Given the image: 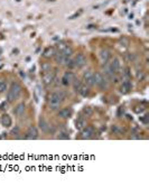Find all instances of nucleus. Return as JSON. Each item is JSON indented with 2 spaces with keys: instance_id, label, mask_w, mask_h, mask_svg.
<instances>
[{
  "instance_id": "obj_25",
  "label": "nucleus",
  "mask_w": 149,
  "mask_h": 196,
  "mask_svg": "<svg viewBox=\"0 0 149 196\" xmlns=\"http://www.w3.org/2000/svg\"><path fill=\"white\" fill-rule=\"evenodd\" d=\"M51 64H48V63H45V64H43L42 65V70H43V72H49L51 71Z\"/></svg>"
},
{
  "instance_id": "obj_27",
  "label": "nucleus",
  "mask_w": 149,
  "mask_h": 196,
  "mask_svg": "<svg viewBox=\"0 0 149 196\" xmlns=\"http://www.w3.org/2000/svg\"><path fill=\"white\" fill-rule=\"evenodd\" d=\"M144 76H145V75H144V73H142V72H140V73L138 72V73H137V77H138L139 80H142V79H144Z\"/></svg>"
},
{
  "instance_id": "obj_24",
  "label": "nucleus",
  "mask_w": 149,
  "mask_h": 196,
  "mask_svg": "<svg viewBox=\"0 0 149 196\" xmlns=\"http://www.w3.org/2000/svg\"><path fill=\"white\" fill-rule=\"evenodd\" d=\"M66 47H67V45H66L65 43H63V42H61V43L57 44V48H58V51H60V52H63V51H64Z\"/></svg>"
},
{
  "instance_id": "obj_3",
  "label": "nucleus",
  "mask_w": 149,
  "mask_h": 196,
  "mask_svg": "<svg viewBox=\"0 0 149 196\" xmlns=\"http://www.w3.org/2000/svg\"><path fill=\"white\" fill-rule=\"evenodd\" d=\"M94 84L100 87V89H102V90L108 89V81H107L106 77L103 76L101 73H99V72L94 74Z\"/></svg>"
},
{
  "instance_id": "obj_4",
  "label": "nucleus",
  "mask_w": 149,
  "mask_h": 196,
  "mask_svg": "<svg viewBox=\"0 0 149 196\" xmlns=\"http://www.w3.org/2000/svg\"><path fill=\"white\" fill-rule=\"evenodd\" d=\"M83 80L85 82V84L87 86H91V85L94 84V73H93L91 70L87 71L85 73L83 74Z\"/></svg>"
},
{
  "instance_id": "obj_5",
  "label": "nucleus",
  "mask_w": 149,
  "mask_h": 196,
  "mask_svg": "<svg viewBox=\"0 0 149 196\" xmlns=\"http://www.w3.org/2000/svg\"><path fill=\"white\" fill-rule=\"evenodd\" d=\"M38 137V131L36 127H29L26 132V136L25 138L28 139V140H33V139H36Z\"/></svg>"
},
{
  "instance_id": "obj_29",
  "label": "nucleus",
  "mask_w": 149,
  "mask_h": 196,
  "mask_svg": "<svg viewBox=\"0 0 149 196\" xmlns=\"http://www.w3.org/2000/svg\"><path fill=\"white\" fill-rule=\"evenodd\" d=\"M0 82H1V80H0Z\"/></svg>"
},
{
  "instance_id": "obj_15",
  "label": "nucleus",
  "mask_w": 149,
  "mask_h": 196,
  "mask_svg": "<svg viewBox=\"0 0 149 196\" xmlns=\"http://www.w3.org/2000/svg\"><path fill=\"white\" fill-rule=\"evenodd\" d=\"M0 122H1V125H3V127H6V128H8V127H10L11 125V118L9 117L8 115H3L2 117H1V119H0Z\"/></svg>"
},
{
  "instance_id": "obj_16",
  "label": "nucleus",
  "mask_w": 149,
  "mask_h": 196,
  "mask_svg": "<svg viewBox=\"0 0 149 196\" xmlns=\"http://www.w3.org/2000/svg\"><path fill=\"white\" fill-rule=\"evenodd\" d=\"M71 115H72V109H70V108L62 109L58 112V115H60L61 118H63V119H67L68 117H71Z\"/></svg>"
},
{
  "instance_id": "obj_13",
  "label": "nucleus",
  "mask_w": 149,
  "mask_h": 196,
  "mask_svg": "<svg viewBox=\"0 0 149 196\" xmlns=\"http://www.w3.org/2000/svg\"><path fill=\"white\" fill-rule=\"evenodd\" d=\"M99 56H100L101 63H102V64H106V63H108L109 58H110V52H109L108 49H101Z\"/></svg>"
},
{
  "instance_id": "obj_21",
  "label": "nucleus",
  "mask_w": 149,
  "mask_h": 196,
  "mask_svg": "<svg viewBox=\"0 0 149 196\" xmlns=\"http://www.w3.org/2000/svg\"><path fill=\"white\" fill-rule=\"evenodd\" d=\"M72 83H73V87H74V90H75L76 92H77V91H79V89H80V87H81V85H82V82L80 81V80L74 79Z\"/></svg>"
},
{
  "instance_id": "obj_14",
  "label": "nucleus",
  "mask_w": 149,
  "mask_h": 196,
  "mask_svg": "<svg viewBox=\"0 0 149 196\" xmlns=\"http://www.w3.org/2000/svg\"><path fill=\"white\" fill-rule=\"evenodd\" d=\"M25 109H26V106H25L24 103L18 104V105H17L16 108H15V110H14L15 115H16V117H22V115H24Z\"/></svg>"
},
{
  "instance_id": "obj_22",
  "label": "nucleus",
  "mask_w": 149,
  "mask_h": 196,
  "mask_svg": "<svg viewBox=\"0 0 149 196\" xmlns=\"http://www.w3.org/2000/svg\"><path fill=\"white\" fill-rule=\"evenodd\" d=\"M39 127H41L42 130H44V131L48 130V123H47L44 119H42L41 121H39Z\"/></svg>"
},
{
  "instance_id": "obj_2",
  "label": "nucleus",
  "mask_w": 149,
  "mask_h": 196,
  "mask_svg": "<svg viewBox=\"0 0 149 196\" xmlns=\"http://www.w3.org/2000/svg\"><path fill=\"white\" fill-rule=\"evenodd\" d=\"M22 93V86L18 83H12L10 85L8 93H7V101L8 102H12V101L17 100Z\"/></svg>"
},
{
  "instance_id": "obj_6",
  "label": "nucleus",
  "mask_w": 149,
  "mask_h": 196,
  "mask_svg": "<svg viewBox=\"0 0 149 196\" xmlns=\"http://www.w3.org/2000/svg\"><path fill=\"white\" fill-rule=\"evenodd\" d=\"M74 63H75V67L81 68L87 64V58H85V56H84L82 53H80V54L76 56L75 60H74Z\"/></svg>"
},
{
  "instance_id": "obj_17",
  "label": "nucleus",
  "mask_w": 149,
  "mask_h": 196,
  "mask_svg": "<svg viewBox=\"0 0 149 196\" xmlns=\"http://www.w3.org/2000/svg\"><path fill=\"white\" fill-rule=\"evenodd\" d=\"M55 54V49L54 47H47L45 51H44L43 53V56L44 57H46V58H49V57H53Z\"/></svg>"
},
{
  "instance_id": "obj_23",
  "label": "nucleus",
  "mask_w": 149,
  "mask_h": 196,
  "mask_svg": "<svg viewBox=\"0 0 149 196\" xmlns=\"http://www.w3.org/2000/svg\"><path fill=\"white\" fill-rule=\"evenodd\" d=\"M7 90V82L1 81L0 82V93H3Z\"/></svg>"
},
{
  "instance_id": "obj_8",
  "label": "nucleus",
  "mask_w": 149,
  "mask_h": 196,
  "mask_svg": "<svg viewBox=\"0 0 149 196\" xmlns=\"http://www.w3.org/2000/svg\"><path fill=\"white\" fill-rule=\"evenodd\" d=\"M75 79V75L73 74V72H65V74L63 75V84L64 85H68L71 84L72 82H73V80Z\"/></svg>"
},
{
  "instance_id": "obj_19",
  "label": "nucleus",
  "mask_w": 149,
  "mask_h": 196,
  "mask_svg": "<svg viewBox=\"0 0 149 196\" xmlns=\"http://www.w3.org/2000/svg\"><path fill=\"white\" fill-rule=\"evenodd\" d=\"M77 92H79L81 96H89V93H90V87L87 86V84H85V85H81V87L79 89V91H77Z\"/></svg>"
},
{
  "instance_id": "obj_18",
  "label": "nucleus",
  "mask_w": 149,
  "mask_h": 196,
  "mask_svg": "<svg viewBox=\"0 0 149 196\" xmlns=\"http://www.w3.org/2000/svg\"><path fill=\"white\" fill-rule=\"evenodd\" d=\"M75 127H76V129H77V130H82L83 128H85V127H87V121H85V119H83V118H80V119L76 121Z\"/></svg>"
},
{
  "instance_id": "obj_20",
  "label": "nucleus",
  "mask_w": 149,
  "mask_h": 196,
  "mask_svg": "<svg viewBox=\"0 0 149 196\" xmlns=\"http://www.w3.org/2000/svg\"><path fill=\"white\" fill-rule=\"evenodd\" d=\"M63 54L65 55L66 57H71V56H72V54H73V48H72V47H70V46H67L65 49H64V51H63Z\"/></svg>"
},
{
  "instance_id": "obj_12",
  "label": "nucleus",
  "mask_w": 149,
  "mask_h": 196,
  "mask_svg": "<svg viewBox=\"0 0 149 196\" xmlns=\"http://www.w3.org/2000/svg\"><path fill=\"white\" fill-rule=\"evenodd\" d=\"M53 80H54V73L53 72H45V74H44V76H43V82H44V84H46V85H49L53 83Z\"/></svg>"
},
{
  "instance_id": "obj_1",
  "label": "nucleus",
  "mask_w": 149,
  "mask_h": 196,
  "mask_svg": "<svg viewBox=\"0 0 149 196\" xmlns=\"http://www.w3.org/2000/svg\"><path fill=\"white\" fill-rule=\"evenodd\" d=\"M64 99H65V94L63 92H53L48 99L49 108L52 110H57L60 108L61 103H62V101Z\"/></svg>"
},
{
  "instance_id": "obj_11",
  "label": "nucleus",
  "mask_w": 149,
  "mask_h": 196,
  "mask_svg": "<svg viewBox=\"0 0 149 196\" xmlns=\"http://www.w3.org/2000/svg\"><path fill=\"white\" fill-rule=\"evenodd\" d=\"M131 90V82L130 80H125V81L122 82V85L120 87V92L122 94H127L129 91Z\"/></svg>"
},
{
  "instance_id": "obj_10",
  "label": "nucleus",
  "mask_w": 149,
  "mask_h": 196,
  "mask_svg": "<svg viewBox=\"0 0 149 196\" xmlns=\"http://www.w3.org/2000/svg\"><path fill=\"white\" fill-rule=\"evenodd\" d=\"M53 57L55 58V61H56V63H58V64H63V65H65V62H66V56L64 54H63V52H60V51H57V52H55L54 56Z\"/></svg>"
},
{
  "instance_id": "obj_28",
  "label": "nucleus",
  "mask_w": 149,
  "mask_h": 196,
  "mask_svg": "<svg viewBox=\"0 0 149 196\" xmlns=\"http://www.w3.org/2000/svg\"><path fill=\"white\" fill-rule=\"evenodd\" d=\"M84 112H85V113H87V112L89 115H91V112H92V111H91V110H90V109H84Z\"/></svg>"
},
{
  "instance_id": "obj_7",
  "label": "nucleus",
  "mask_w": 149,
  "mask_h": 196,
  "mask_svg": "<svg viewBox=\"0 0 149 196\" xmlns=\"http://www.w3.org/2000/svg\"><path fill=\"white\" fill-rule=\"evenodd\" d=\"M109 67H110V70H111V72L113 74L118 73V72H119V70H120V61H119V58L114 57L113 60H112V62L109 64Z\"/></svg>"
},
{
  "instance_id": "obj_9",
  "label": "nucleus",
  "mask_w": 149,
  "mask_h": 196,
  "mask_svg": "<svg viewBox=\"0 0 149 196\" xmlns=\"http://www.w3.org/2000/svg\"><path fill=\"white\" fill-rule=\"evenodd\" d=\"M82 138L83 139H90L92 138L93 135H94V130H93V128H91V127H85V128L82 129Z\"/></svg>"
},
{
  "instance_id": "obj_26",
  "label": "nucleus",
  "mask_w": 149,
  "mask_h": 196,
  "mask_svg": "<svg viewBox=\"0 0 149 196\" xmlns=\"http://www.w3.org/2000/svg\"><path fill=\"white\" fill-rule=\"evenodd\" d=\"M0 109L3 110V111H5V110H7V109H8V103H7V102H2V103H1V105H0Z\"/></svg>"
}]
</instances>
